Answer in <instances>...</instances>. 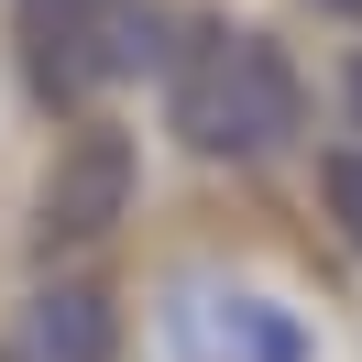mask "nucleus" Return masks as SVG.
Here are the masks:
<instances>
[{
	"instance_id": "nucleus-7",
	"label": "nucleus",
	"mask_w": 362,
	"mask_h": 362,
	"mask_svg": "<svg viewBox=\"0 0 362 362\" xmlns=\"http://www.w3.org/2000/svg\"><path fill=\"white\" fill-rule=\"evenodd\" d=\"M308 11H318V23H362V0H308Z\"/></svg>"
},
{
	"instance_id": "nucleus-8",
	"label": "nucleus",
	"mask_w": 362,
	"mask_h": 362,
	"mask_svg": "<svg viewBox=\"0 0 362 362\" xmlns=\"http://www.w3.org/2000/svg\"><path fill=\"white\" fill-rule=\"evenodd\" d=\"M340 99H351V121H362V55H351V66H340Z\"/></svg>"
},
{
	"instance_id": "nucleus-5",
	"label": "nucleus",
	"mask_w": 362,
	"mask_h": 362,
	"mask_svg": "<svg viewBox=\"0 0 362 362\" xmlns=\"http://www.w3.org/2000/svg\"><path fill=\"white\" fill-rule=\"evenodd\" d=\"M11 329H23V362H110V296L88 274H45Z\"/></svg>"
},
{
	"instance_id": "nucleus-4",
	"label": "nucleus",
	"mask_w": 362,
	"mask_h": 362,
	"mask_svg": "<svg viewBox=\"0 0 362 362\" xmlns=\"http://www.w3.org/2000/svg\"><path fill=\"white\" fill-rule=\"evenodd\" d=\"M121 198H132V132H121V121H99V132H77L66 154H55L33 230H45V242H88V230L121 220Z\"/></svg>"
},
{
	"instance_id": "nucleus-1",
	"label": "nucleus",
	"mask_w": 362,
	"mask_h": 362,
	"mask_svg": "<svg viewBox=\"0 0 362 362\" xmlns=\"http://www.w3.org/2000/svg\"><path fill=\"white\" fill-rule=\"evenodd\" d=\"M165 121H176L187 154L252 165L296 132V66L252 23H187L176 55H165Z\"/></svg>"
},
{
	"instance_id": "nucleus-3",
	"label": "nucleus",
	"mask_w": 362,
	"mask_h": 362,
	"mask_svg": "<svg viewBox=\"0 0 362 362\" xmlns=\"http://www.w3.org/2000/svg\"><path fill=\"white\" fill-rule=\"evenodd\" d=\"M154 351L165 362H318L308 308L242 286V274H176L154 296Z\"/></svg>"
},
{
	"instance_id": "nucleus-6",
	"label": "nucleus",
	"mask_w": 362,
	"mask_h": 362,
	"mask_svg": "<svg viewBox=\"0 0 362 362\" xmlns=\"http://www.w3.org/2000/svg\"><path fill=\"white\" fill-rule=\"evenodd\" d=\"M318 187H329V220L362 242V154H329V165H318Z\"/></svg>"
},
{
	"instance_id": "nucleus-2",
	"label": "nucleus",
	"mask_w": 362,
	"mask_h": 362,
	"mask_svg": "<svg viewBox=\"0 0 362 362\" xmlns=\"http://www.w3.org/2000/svg\"><path fill=\"white\" fill-rule=\"evenodd\" d=\"M11 45H23L33 99L77 110L88 88L132 77L165 33H154V0H11Z\"/></svg>"
}]
</instances>
